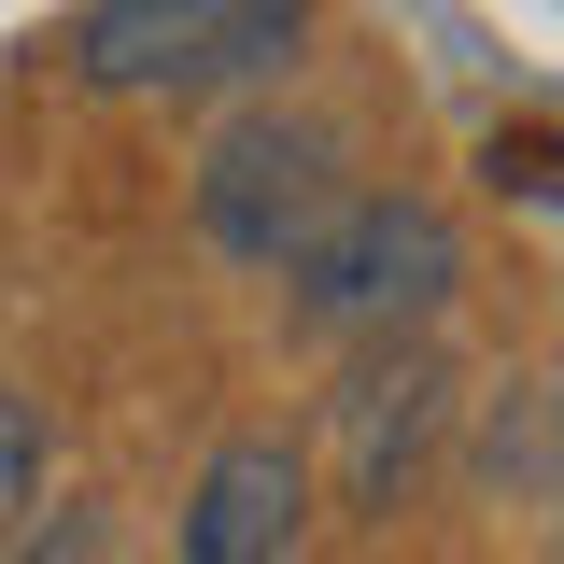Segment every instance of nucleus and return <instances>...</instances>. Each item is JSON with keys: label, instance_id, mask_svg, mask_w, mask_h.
Wrapping results in <instances>:
<instances>
[{"label": "nucleus", "instance_id": "nucleus-1", "mask_svg": "<svg viewBox=\"0 0 564 564\" xmlns=\"http://www.w3.org/2000/svg\"><path fill=\"white\" fill-rule=\"evenodd\" d=\"M311 0H85L70 14V85L99 99H212L296 57Z\"/></svg>", "mask_w": 564, "mask_h": 564}, {"label": "nucleus", "instance_id": "nucleus-2", "mask_svg": "<svg viewBox=\"0 0 564 564\" xmlns=\"http://www.w3.org/2000/svg\"><path fill=\"white\" fill-rule=\"evenodd\" d=\"M452 282H466V226L437 198H352L339 226L296 254V325L395 352V339H423V325L452 311Z\"/></svg>", "mask_w": 564, "mask_h": 564}, {"label": "nucleus", "instance_id": "nucleus-3", "mask_svg": "<svg viewBox=\"0 0 564 564\" xmlns=\"http://www.w3.org/2000/svg\"><path fill=\"white\" fill-rule=\"evenodd\" d=\"M352 212V184H339V128L325 113H226L212 128V155H198V240L226 254V269H282L296 282V254L325 240Z\"/></svg>", "mask_w": 564, "mask_h": 564}, {"label": "nucleus", "instance_id": "nucleus-4", "mask_svg": "<svg viewBox=\"0 0 564 564\" xmlns=\"http://www.w3.org/2000/svg\"><path fill=\"white\" fill-rule=\"evenodd\" d=\"M311 522V452L296 437H226L184 494V564H282Z\"/></svg>", "mask_w": 564, "mask_h": 564}, {"label": "nucleus", "instance_id": "nucleus-5", "mask_svg": "<svg viewBox=\"0 0 564 564\" xmlns=\"http://www.w3.org/2000/svg\"><path fill=\"white\" fill-rule=\"evenodd\" d=\"M437 410H452V367H437L423 339H395V352H367V367H352L339 437H352V494H367V508L410 480V452L437 437Z\"/></svg>", "mask_w": 564, "mask_h": 564}, {"label": "nucleus", "instance_id": "nucleus-6", "mask_svg": "<svg viewBox=\"0 0 564 564\" xmlns=\"http://www.w3.org/2000/svg\"><path fill=\"white\" fill-rule=\"evenodd\" d=\"M29 508H43V410L0 395V551L29 536Z\"/></svg>", "mask_w": 564, "mask_h": 564}, {"label": "nucleus", "instance_id": "nucleus-7", "mask_svg": "<svg viewBox=\"0 0 564 564\" xmlns=\"http://www.w3.org/2000/svg\"><path fill=\"white\" fill-rule=\"evenodd\" d=\"M480 170H494V184H522V198H564V141H508V128H494Z\"/></svg>", "mask_w": 564, "mask_h": 564}, {"label": "nucleus", "instance_id": "nucleus-8", "mask_svg": "<svg viewBox=\"0 0 564 564\" xmlns=\"http://www.w3.org/2000/svg\"><path fill=\"white\" fill-rule=\"evenodd\" d=\"M14 564H99V508H70V522H43Z\"/></svg>", "mask_w": 564, "mask_h": 564}]
</instances>
